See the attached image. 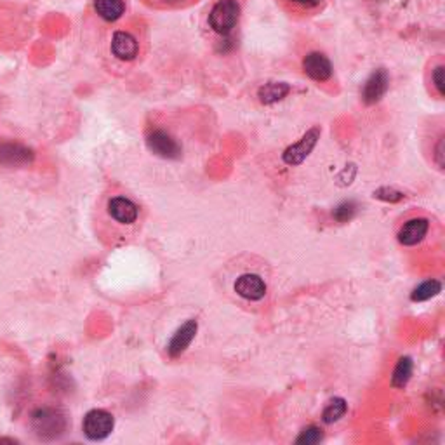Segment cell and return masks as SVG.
Returning <instances> with one entry per match:
<instances>
[{"instance_id": "1", "label": "cell", "mask_w": 445, "mask_h": 445, "mask_svg": "<svg viewBox=\"0 0 445 445\" xmlns=\"http://www.w3.org/2000/svg\"><path fill=\"white\" fill-rule=\"evenodd\" d=\"M32 428L42 440H54L67 432V417L52 407H42L32 414Z\"/></svg>"}, {"instance_id": "2", "label": "cell", "mask_w": 445, "mask_h": 445, "mask_svg": "<svg viewBox=\"0 0 445 445\" xmlns=\"http://www.w3.org/2000/svg\"><path fill=\"white\" fill-rule=\"evenodd\" d=\"M241 16V4L237 0H219L209 14V25L219 35H228L237 26Z\"/></svg>"}, {"instance_id": "3", "label": "cell", "mask_w": 445, "mask_h": 445, "mask_svg": "<svg viewBox=\"0 0 445 445\" xmlns=\"http://www.w3.org/2000/svg\"><path fill=\"white\" fill-rule=\"evenodd\" d=\"M113 426H115V420L112 414L103 409H94L89 410L83 417L82 429L83 435L89 440H103L113 432Z\"/></svg>"}, {"instance_id": "4", "label": "cell", "mask_w": 445, "mask_h": 445, "mask_svg": "<svg viewBox=\"0 0 445 445\" xmlns=\"http://www.w3.org/2000/svg\"><path fill=\"white\" fill-rule=\"evenodd\" d=\"M146 144L150 148L151 154L158 155L162 158H169V161H176L181 157V144L178 139H174L169 132L162 131V129H155L148 134Z\"/></svg>"}, {"instance_id": "5", "label": "cell", "mask_w": 445, "mask_h": 445, "mask_svg": "<svg viewBox=\"0 0 445 445\" xmlns=\"http://www.w3.org/2000/svg\"><path fill=\"white\" fill-rule=\"evenodd\" d=\"M320 134H322V131L318 127L310 129V131H308L298 143L291 144V146L284 151V155H282L284 162L287 163V166H299V163H303L304 161H306L308 155L313 151V148L317 146V141L320 139Z\"/></svg>"}, {"instance_id": "6", "label": "cell", "mask_w": 445, "mask_h": 445, "mask_svg": "<svg viewBox=\"0 0 445 445\" xmlns=\"http://www.w3.org/2000/svg\"><path fill=\"white\" fill-rule=\"evenodd\" d=\"M235 292L249 301H260L266 294V284L256 273H243L235 282Z\"/></svg>"}, {"instance_id": "7", "label": "cell", "mask_w": 445, "mask_h": 445, "mask_svg": "<svg viewBox=\"0 0 445 445\" xmlns=\"http://www.w3.org/2000/svg\"><path fill=\"white\" fill-rule=\"evenodd\" d=\"M388 86H390V77H388L385 68L372 71V75L365 81L362 89V100L365 105H374V103L381 100L386 94Z\"/></svg>"}, {"instance_id": "8", "label": "cell", "mask_w": 445, "mask_h": 445, "mask_svg": "<svg viewBox=\"0 0 445 445\" xmlns=\"http://www.w3.org/2000/svg\"><path fill=\"white\" fill-rule=\"evenodd\" d=\"M303 70L313 81L325 82L333 75V64H330V61L322 52H310L303 59Z\"/></svg>"}, {"instance_id": "9", "label": "cell", "mask_w": 445, "mask_h": 445, "mask_svg": "<svg viewBox=\"0 0 445 445\" xmlns=\"http://www.w3.org/2000/svg\"><path fill=\"white\" fill-rule=\"evenodd\" d=\"M108 212L117 223L120 224H132L136 223L139 216V209L132 200L125 197H113L108 202Z\"/></svg>"}, {"instance_id": "10", "label": "cell", "mask_w": 445, "mask_h": 445, "mask_svg": "<svg viewBox=\"0 0 445 445\" xmlns=\"http://www.w3.org/2000/svg\"><path fill=\"white\" fill-rule=\"evenodd\" d=\"M428 230H429L428 219L424 218L409 219V221L404 223V226L400 228V231H398V242H400L402 245L409 247L416 245V243H420L426 237Z\"/></svg>"}, {"instance_id": "11", "label": "cell", "mask_w": 445, "mask_h": 445, "mask_svg": "<svg viewBox=\"0 0 445 445\" xmlns=\"http://www.w3.org/2000/svg\"><path fill=\"white\" fill-rule=\"evenodd\" d=\"M197 325L195 320H188L186 324H183L180 329L176 330V334L173 336V340L169 341V346H167V352H169L171 357H180L190 345H192L193 337H195Z\"/></svg>"}, {"instance_id": "12", "label": "cell", "mask_w": 445, "mask_h": 445, "mask_svg": "<svg viewBox=\"0 0 445 445\" xmlns=\"http://www.w3.org/2000/svg\"><path fill=\"white\" fill-rule=\"evenodd\" d=\"M33 161V151L18 143L0 144V163L4 166H23Z\"/></svg>"}, {"instance_id": "13", "label": "cell", "mask_w": 445, "mask_h": 445, "mask_svg": "<svg viewBox=\"0 0 445 445\" xmlns=\"http://www.w3.org/2000/svg\"><path fill=\"white\" fill-rule=\"evenodd\" d=\"M112 52L122 61H132L138 56V40L127 32L113 33Z\"/></svg>"}, {"instance_id": "14", "label": "cell", "mask_w": 445, "mask_h": 445, "mask_svg": "<svg viewBox=\"0 0 445 445\" xmlns=\"http://www.w3.org/2000/svg\"><path fill=\"white\" fill-rule=\"evenodd\" d=\"M94 9L106 21H117L125 13L124 0H94Z\"/></svg>"}, {"instance_id": "15", "label": "cell", "mask_w": 445, "mask_h": 445, "mask_svg": "<svg viewBox=\"0 0 445 445\" xmlns=\"http://www.w3.org/2000/svg\"><path fill=\"white\" fill-rule=\"evenodd\" d=\"M289 93H291V87H289V83L268 82V83H265L263 87H261L260 93H258V96H260L261 103H265V105H272V103L284 100V98L287 96Z\"/></svg>"}, {"instance_id": "16", "label": "cell", "mask_w": 445, "mask_h": 445, "mask_svg": "<svg viewBox=\"0 0 445 445\" xmlns=\"http://www.w3.org/2000/svg\"><path fill=\"white\" fill-rule=\"evenodd\" d=\"M410 376H412V360L409 357H402L395 367L393 376H391V386L404 388L409 383Z\"/></svg>"}, {"instance_id": "17", "label": "cell", "mask_w": 445, "mask_h": 445, "mask_svg": "<svg viewBox=\"0 0 445 445\" xmlns=\"http://www.w3.org/2000/svg\"><path fill=\"white\" fill-rule=\"evenodd\" d=\"M346 410H348V405H346L343 398H333L324 409L322 420H324V423L327 424H333L345 416Z\"/></svg>"}, {"instance_id": "18", "label": "cell", "mask_w": 445, "mask_h": 445, "mask_svg": "<svg viewBox=\"0 0 445 445\" xmlns=\"http://www.w3.org/2000/svg\"><path fill=\"white\" fill-rule=\"evenodd\" d=\"M442 291V284L439 280H428V282L421 284L420 287H416L410 294V299L412 301H426V299L435 298L439 292Z\"/></svg>"}, {"instance_id": "19", "label": "cell", "mask_w": 445, "mask_h": 445, "mask_svg": "<svg viewBox=\"0 0 445 445\" xmlns=\"http://www.w3.org/2000/svg\"><path fill=\"white\" fill-rule=\"evenodd\" d=\"M355 212H357V204L352 202V200H348V202L337 205V207L334 209L333 216L337 223H348L349 219H353Z\"/></svg>"}, {"instance_id": "20", "label": "cell", "mask_w": 445, "mask_h": 445, "mask_svg": "<svg viewBox=\"0 0 445 445\" xmlns=\"http://www.w3.org/2000/svg\"><path fill=\"white\" fill-rule=\"evenodd\" d=\"M146 6L154 7V9H180V7H186L190 4L197 2V0H143Z\"/></svg>"}, {"instance_id": "21", "label": "cell", "mask_w": 445, "mask_h": 445, "mask_svg": "<svg viewBox=\"0 0 445 445\" xmlns=\"http://www.w3.org/2000/svg\"><path fill=\"white\" fill-rule=\"evenodd\" d=\"M322 439H324V433H322V429L317 428V426H310V428H306L304 432H301V435L296 439V444L313 445V444L320 442Z\"/></svg>"}, {"instance_id": "22", "label": "cell", "mask_w": 445, "mask_h": 445, "mask_svg": "<svg viewBox=\"0 0 445 445\" xmlns=\"http://www.w3.org/2000/svg\"><path fill=\"white\" fill-rule=\"evenodd\" d=\"M374 197L379 200H386V202H400L404 199V193L391 188H379L374 192Z\"/></svg>"}, {"instance_id": "23", "label": "cell", "mask_w": 445, "mask_h": 445, "mask_svg": "<svg viewBox=\"0 0 445 445\" xmlns=\"http://www.w3.org/2000/svg\"><path fill=\"white\" fill-rule=\"evenodd\" d=\"M433 83H435V87H437V91H439L440 96H444L445 83H444V67L442 64H439V67L435 68V71H433Z\"/></svg>"}, {"instance_id": "24", "label": "cell", "mask_w": 445, "mask_h": 445, "mask_svg": "<svg viewBox=\"0 0 445 445\" xmlns=\"http://www.w3.org/2000/svg\"><path fill=\"white\" fill-rule=\"evenodd\" d=\"M435 158H437V163H439V167L442 169L444 167V139H440L439 144H437Z\"/></svg>"}, {"instance_id": "25", "label": "cell", "mask_w": 445, "mask_h": 445, "mask_svg": "<svg viewBox=\"0 0 445 445\" xmlns=\"http://www.w3.org/2000/svg\"><path fill=\"white\" fill-rule=\"evenodd\" d=\"M289 2L298 4V6H303V7H315L320 4V0H289Z\"/></svg>"}]
</instances>
